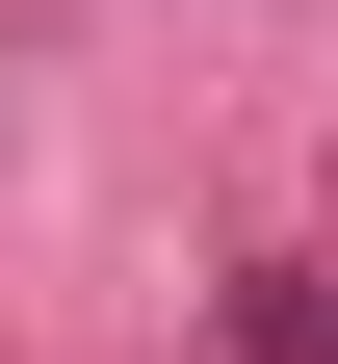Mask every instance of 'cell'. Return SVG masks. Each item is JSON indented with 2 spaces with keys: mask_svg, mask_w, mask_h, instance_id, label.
Here are the masks:
<instances>
[{
  "mask_svg": "<svg viewBox=\"0 0 338 364\" xmlns=\"http://www.w3.org/2000/svg\"><path fill=\"white\" fill-rule=\"evenodd\" d=\"M234 364H338V287H260V312H234Z\"/></svg>",
  "mask_w": 338,
  "mask_h": 364,
  "instance_id": "cell-1",
  "label": "cell"
}]
</instances>
